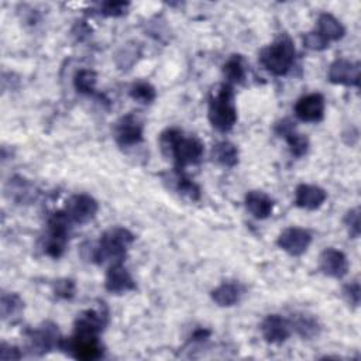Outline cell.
<instances>
[{"instance_id": "cell-11", "label": "cell", "mask_w": 361, "mask_h": 361, "mask_svg": "<svg viewBox=\"0 0 361 361\" xmlns=\"http://www.w3.org/2000/svg\"><path fill=\"white\" fill-rule=\"evenodd\" d=\"M327 79L334 85L358 86L360 85V63L348 59H336L327 71Z\"/></svg>"}, {"instance_id": "cell-16", "label": "cell", "mask_w": 361, "mask_h": 361, "mask_svg": "<svg viewBox=\"0 0 361 361\" xmlns=\"http://www.w3.org/2000/svg\"><path fill=\"white\" fill-rule=\"evenodd\" d=\"M326 199V190L317 185L300 183L295 190V204L300 209L316 210L320 206H323Z\"/></svg>"}, {"instance_id": "cell-22", "label": "cell", "mask_w": 361, "mask_h": 361, "mask_svg": "<svg viewBox=\"0 0 361 361\" xmlns=\"http://www.w3.org/2000/svg\"><path fill=\"white\" fill-rule=\"evenodd\" d=\"M223 73L230 83H241L245 78V63L241 55H231L223 65Z\"/></svg>"}, {"instance_id": "cell-15", "label": "cell", "mask_w": 361, "mask_h": 361, "mask_svg": "<svg viewBox=\"0 0 361 361\" xmlns=\"http://www.w3.org/2000/svg\"><path fill=\"white\" fill-rule=\"evenodd\" d=\"M104 288L110 293L121 295L130 290L135 289V282L130 272L121 265V264H113L110 265L106 279H104Z\"/></svg>"}, {"instance_id": "cell-21", "label": "cell", "mask_w": 361, "mask_h": 361, "mask_svg": "<svg viewBox=\"0 0 361 361\" xmlns=\"http://www.w3.org/2000/svg\"><path fill=\"white\" fill-rule=\"evenodd\" d=\"M212 158L216 164L224 168H233L238 164V149L228 141H220L213 147Z\"/></svg>"}, {"instance_id": "cell-7", "label": "cell", "mask_w": 361, "mask_h": 361, "mask_svg": "<svg viewBox=\"0 0 361 361\" xmlns=\"http://www.w3.org/2000/svg\"><path fill=\"white\" fill-rule=\"evenodd\" d=\"M97 210H99V204L92 196L86 193H79L68 199L63 212L66 213V216L72 223L85 224L94 219Z\"/></svg>"}, {"instance_id": "cell-3", "label": "cell", "mask_w": 361, "mask_h": 361, "mask_svg": "<svg viewBox=\"0 0 361 361\" xmlns=\"http://www.w3.org/2000/svg\"><path fill=\"white\" fill-rule=\"evenodd\" d=\"M295 45L288 35H281L272 44L265 47L259 54L262 66L276 76L286 75L295 61Z\"/></svg>"}, {"instance_id": "cell-32", "label": "cell", "mask_w": 361, "mask_h": 361, "mask_svg": "<svg viewBox=\"0 0 361 361\" xmlns=\"http://www.w3.org/2000/svg\"><path fill=\"white\" fill-rule=\"evenodd\" d=\"M75 282L72 279H61L55 283L54 292L58 298L62 299H71L75 295Z\"/></svg>"}, {"instance_id": "cell-30", "label": "cell", "mask_w": 361, "mask_h": 361, "mask_svg": "<svg viewBox=\"0 0 361 361\" xmlns=\"http://www.w3.org/2000/svg\"><path fill=\"white\" fill-rule=\"evenodd\" d=\"M128 6L130 4L126 1H104L100 4L99 13L106 17H120L127 13Z\"/></svg>"}, {"instance_id": "cell-9", "label": "cell", "mask_w": 361, "mask_h": 361, "mask_svg": "<svg viewBox=\"0 0 361 361\" xmlns=\"http://www.w3.org/2000/svg\"><path fill=\"white\" fill-rule=\"evenodd\" d=\"M310 243H312V234L307 230L300 227L285 228L276 240L278 247L293 257H298L306 252Z\"/></svg>"}, {"instance_id": "cell-29", "label": "cell", "mask_w": 361, "mask_h": 361, "mask_svg": "<svg viewBox=\"0 0 361 361\" xmlns=\"http://www.w3.org/2000/svg\"><path fill=\"white\" fill-rule=\"evenodd\" d=\"M329 41L320 35L316 30L314 31H309L303 35V45L307 48V49H312V51H324L329 48Z\"/></svg>"}, {"instance_id": "cell-2", "label": "cell", "mask_w": 361, "mask_h": 361, "mask_svg": "<svg viewBox=\"0 0 361 361\" xmlns=\"http://www.w3.org/2000/svg\"><path fill=\"white\" fill-rule=\"evenodd\" d=\"M209 121L221 131H230L237 121V110L234 106V92L228 83L220 85L209 102Z\"/></svg>"}, {"instance_id": "cell-23", "label": "cell", "mask_w": 361, "mask_h": 361, "mask_svg": "<svg viewBox=\"0 0 361 361\" xmlns=\"http://www.w3.org/2000/svg\"><path fill=\"white\" fill-rule=\"evenodd\" d=\"M23 307H24V303L17 293H3L1 295L0 309H1L3 320L18 317Z\"/></svg>"}, {"instance_id": "cell-27", "label": "cell", "mask_w": 361, "mask_h": 361, "mask_svg": "<svg viewBox=\"0 0 361 361\" xmlns=\"http://www.w3.org/2000/svg\"><path fill=\"white\" fill-rule=\"evenodd\" d=\"M176 190L190 199V200H199L200 199V188L197 186V183H195L192 179L186 178V176H179L176 180Z\"/></svg>"}, {"instance_id": "cell-26", "label": "cell", "mask_w": 361, "mask_h": 361, "mask_svg": "<svg viewBox=\"0 0 361 361\" xmlns=\"http://www.w3.org/2000/svg\"><path fill=\"white\" fill-rule=\"evenodd\" d=\"M283 138L286 140V142L289 145L290 154L295 155L296 158H300V157H303L307 152V149H309V140L303 134L296 133V130L290 131Z\"/></svg>"}, {"instance_id": "cell-31", "label": "cell", "mask_w": 361, "mask_h": 361, "mask_svg": "<svg viewBox=\"0 0 361 361\" xmlns=\"http://www.w3.org/2000/svg\"><path fill=\"white\" fill-rule=\"evenodd\" d=\"M344 223L348 228V233L353 238H357L360 235V209L354 207L345 213Z\"/></svg>"}, {"instance_id": "cell-8", "label": "cell", "mask_w": 361, "mask_h": 361, "mask_svg": "<svg viewBox=\"0 0 361 361\" xmlns=\"http://www.w3.org/2000/svg\"><path fill=\"white\" fill-rule=\"evenodd\" d=\"M203 144L196 137H180L173 145L169 157L173 158L178 168L195 165L202 159Z\"/></svg>"}, {"instance_id": "cell-24", "label": "cell", "mask_w": 361, "mask_h": 361, "mask_svg": "<svg viewBox=\"0 0 361 361\" xmlns=\"http://www.w3.org/2000/svg\"><path fill=\"white\" fill-rule=\"evenodd\" d=\"M97 82V75L92 69H80L73 78L75 89L82 94H93Z\"/></svg>"}, {"instance_id": "cell-10", "label": "cell", "mask_w": 361, "mask_h": 361, "mask_svg": "<svg viewBox=\"0 0 361 361\" xmlns=\"http://www.w3.org/2000/svg\"><path fill=\"white\" fill-rule=\"evenodd\" d=\"M114 137L120 147H134L142 141V123L135 114L121 117L114 128Z\"/></svg>"}, {"instance_id": "cell-13", "label": "cell", "mask_w": 361, "mask_h": 361, "mask_svg": "<svg viewBox=\"0 0 361 361\" xmlns=\"http://www.w3.org/2000/svg\"><path fill=\"white\" fill-rule=\"evenodd\" d=\"M290 323L279 314H268L261 323V333L267 343L281 344L290 336Z\"/></svg>"}, {"instance_id": "cell-17", "label": "cell", "mask_w": 361, "mask_h": 361, "mask_svg": "<svg viewBox=\"0 0 361 361\" xmlns=\"http://www.w3.org/2000/svg\"><path fill=\"white\" fill-rule=\"evenodd\" d=\"M244 203L248 213L257 220H264L274 212V200L261 190H250L245 195Z\"/></svg>"}, {"instance_id": "cell-19", "label": "cell", "mask_w": 361, "mask_h": 361, "mask_svg": "<svg viewBox=\"0 0 361 361\" xmlns=\"http://www.w3.org/2000/svg\"><path fill=\"white\" fill-rule=\"evenodd\" d=\"M316 31L320 35H323L329 42L338 41L345 34V28L341 24V21L330 13H322L317 17V30Z\"/></svg>"}, {"instance_id": "cell-1", "label": "cell", "mask_w": 361, "mask_h": 361, "mask_svg": "<svg viewBox=\"0 0 361 361\" xmlns=\"http://www.w3.org/2000/svg\"><path fill=\"white\" fill-rule=\"evenodd\" d=\"M134 241V234L124 227L106 230L92 250V261L96 264H121L127 248Z\"/></svg>"}, {"instance_id": "cell-34", "label": "cell", "mask_w": 361, "mask_h": 361, "mask_svg": "<svg viewBox=\"0 0 361 361\" xmlns=\"http://www.w3.org/2000/svg\"><path fill=\"white\" fill-rule=\"evenodd\" d=\"M20 357H21V354L18 353V350L16 347L1 344V348H0V358L1 360H18Z\"/></svg>"}, {"instance_id": "cell-25", "label": "cell", "mask_w": 361, "mask_h": 361, "mask_svg": "<svg viewBox=\"0 0 361 361\" xmlns=\"http://www.w3.org/2000/svg\"><path fill=\"white\" fill-rule=\"evenodd\" d=\"M130 96L138 102V103H142V104H149L155 100L157 97V92H155V87L148 83V82H144V80H140L137 83H134L130 89Z\"/></svg>"}, {"instance_id": "cell-20", "label": "cell", "mask_w": 361, "mask_h": 361, "mask_svg": "<svg viewBox=\"0 0 361 361\" xmlns=\"http://www.w3.org/2000/svg\"><path fill=\"white\" fill-rule=\"evenodd\" d=\"M289 323L290 329L295 330L303 338H313L320 331V324L317 319L309 313H295L292 314Z\"/></svg>"}, {"instance_id": "cell-28", "label": "cell", "mask_w": 361, "mask_h": 361, "mask_svg": "<svg viewBox=\"0 0 361 361\" xmlns=\"http://www.w3.org/2000/svg\"><path fill=\"white\" fill-rule=\"evenodd\" d=\"M182 131L179 128H168L165 130L161 137H159V145H161V149L165 155L169 157L173 145L176 144V141L182 137Z\"/></svg>"}, {"instance_id": "cell-18", "label": "cell", "mask_w": 361, "mask_h": 361, "mask_svg": "<svg viewBox=\"0 0 361 361\" xmlns=\"http://www.w3.org/2000/svg\"><path fill=\"white\" fill-rule=\"evenodd\" d=\"M244 293V288L234 281L223 282L217 288L212 290V299L216 305L221 307H230L240 302L241 296Z\"/></svg>"}, {"instance_id": "cell-14", "label": "cell", "mask_w": 361, "mask_h": 361, "mask_svg": "<svg viewBox=\"0 0 361 361\" xmlns=\"http://www.w3.org/2000/svg\"><path fill=\"white\" fill-rule=\"evenodd\" d=\"M320 271L331 278H343L348 271V259L345 254L336 248H326L319 257Z\"/></svg>"}, {"instance_id": "cell-6", "label": "cell", "mask_w": 361, "mask_h": 361, "mask_svg": "<svg viewBox=\"0 0 361 361\" xmlns=\"http://www.w3.org/2000/svg\"><path fill=\"white\" fill-rule=\"evenodd\" d=\"M28 348L34 354H45L55 347H61L62 337L55 324L44 323L35 330H30L27 333Z\"/></svg>"}, {"instance_id": "cell-33", "label": "cell", "mask_w": 361, "mask_h": 361, "mask_svg": "<svg viewBox=\"0 0 361 361\" xmlns=\"http://www.w3.org/2000/svg\"><path fill=\"white\" fill-rule=\"evenodd\" d=\"M343 295L347 299V302L353 306H358L360 305V295H361V289H360V283L357 281L348 283L344 286L343 289Z\"/></svg>"}, {"instance_id": "cell-5", "label": "cell", "mask_w": 361, "mask_h": 361, "mask_svg": "<svg viewBox=\"0 0 361 361\" xmlns=\"http://www.w3.org/2000/svg\"><path fill=\"white\" fill-rule=\"evenodd\" d=\"M72 221L66 213L56 212L48 220V233L44 243V252L51 258H59L66 247L69 235V224Z\"/></svg>"}, {"instance_id": "cell-12", "label": "cell", "mask_w": 361, "mask_h": 361, "mask_svg": "<svg viewBox=\"0 0 361 361\" xmlns=\"http://www.w3.org/2000/svg\"><path fill=\"white\" fill-rule=\"evenodd\" d=\"M326 102L320 93H309L302 96L295 104V114L306 123H317L324 117Z\"/></svg>"}, {"instance_id": "cell-4", "label": "cell", "mask_w": 361, "mask_h": 361, "mask_svg": "<svg viewBox=\"0 0 361 361\" xmlns=\"http://www.w3.org/2000/svg\"><path fill=\"white\" fill-rule=\"evenodd\" d=\"M61 350L71 354L76 360H97L103 354V347L99 341V334L83 331V330H73V334L61 343Z\"/></svg>"}]
</instances>
